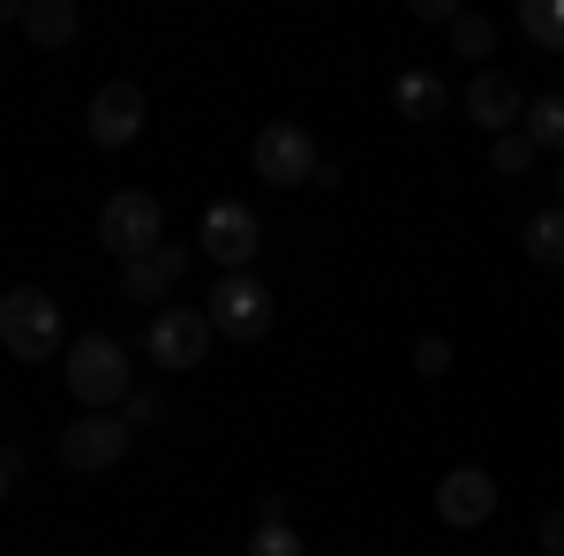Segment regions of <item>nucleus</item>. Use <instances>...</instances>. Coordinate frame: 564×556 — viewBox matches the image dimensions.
<instances>
[{
	"label": "nucleus",
	"mask_w": 564,
	"mask_h": 556,
	"mask_svg": "<svg viewBox=\"0 0 564 556\" xmlns=\"http://www.w3.org/2000/svg\"><path fill=\"white\" fill-rule=\"evenodd\" d=\"M68 391H76V406L84 414H113V406H129V353L121 339H106V331H84V339L68 346Z\"/></svg>",
	"instance_id": "1"
},
{
	"label": "nucleus",
	"mask_w": 564,
	"mask_h": 556,
	"mask_svg": "<svg viewBox=\"0 0 564 556\" xmlns=\"http://www.w3.org/2000/svg\"><path fill=\"white\" fill-rule=\"evenodd\" d=\"M0 346L15 353V361H53L68 331H61V301L39 294V286H15V294H0Z\"/></svg>",
	"instance_id": "2"
},
{
	"label": "nucleus",
	"mask_w": 564,
	"mask_h": 556,
	"mask_svg": "<svg viewBox=\"0 0 564 556\" xmlns=\"http://www.w3.org/2000/svg\"><path fill=\"white\" fill-rule=\"evenodd\" d=\"M159 233H166V211H159V196H143V188H121V196H106V211H98V241L113 249L121 263L151 257L159 249Z\"/></svg>",
	"instance_id": "3"
},
{
	"label": "nucleus",
	"mask_w": 564,
	"mask_h": 556,
	"mask_svg": "<svg viewBox=\"0 0 564 556\" xmlns=\"http://www.w3.org/2000/svg\"><path fill=\"white\" fill-rule=\"evenodd\" d=\"M204 316H212L218 339H263L271 331V294H263L257 271H226L212 294H204Z\"/></svg>",
	"instance_id": "4"
},
{
	"label": "nucleus",
	"mask_w": 564,
	"mask_h": 556,
	"mask_svg": "<svg viewBox=\"0 0 564 556\" xmlns=\"http://www.w3.org/2000/svg\"><path fill=\"white\" fill-rule=\"evenodd\" d=\"M249 159H257V173L271 181V188H302V181H316V173H324L316 135H308L302 121H271V129L249 143Z\"/></svg>",
	"instance_id": "5"
},
{
	"label": "nucleus",
	"mask_w": 564,
	"mask_h": 556,
	"mask_svg": "<svg viewBox=\"0 0 564 556\" xmlns=\"http://www.w3.org/2000/svg\"><path fill=\"white\" fill-rule=\"evenodd\" d=\"M212 316L204 308H159L151 316V331H143V353L159 361V369H196L204 353H212Z\"/></svg>",
	"instance_id": "6"
},
{
	"label": "nucleus",
	"mask_w": 564,
	"mask_h": 556,
	"mask_svg": "<svg viewBox=\"0 0 564 556\" xmlns=\"http://www.w3.org/2000/svg\"><path fill=\"white\" fill-rule=\"evenodd\" d=\"M121 459H129V422H121V414H84V422L61 428V467L113 473Z\"/></svg>",
	"instance_id": "7"
},
{
	"label": "nucleus",
	"mask_w": 564,
	"mask_h": 556,
	"mask_svg": "<svg viewBox=\"0 0 564 556\" xmlns=\"http://www.w3.org/2000/svg\"><path fill=\"white\" fill-rule=\"evenodd\" d=\"M196 241H204V257L212 263H226V271H249V257L263 249V226H257V211L249 204H212L204 211V226H196Z\"/></svg>",
	"instance_id": "8"
},
{
	"label": "nucleus",
	"mask_w": 564,
	"mask_h": 556,
	"mask_svg": "<svg viewBox=\"0 0 564 556\" xmlns=\"http://www.w3.org/2000/svg\"><path fill=\"white\" fill-rule=\"evenodd\" d=\"M143 135V84H106L90 98V143L98 151H121Z\"/></svg>",
	"instance_id": "9"
},
{
	"label": "nucleus",
	"mask_w": 564,
	"mask_h": 556,
	"mask_svg": "<svg viewBox=\"0 0 564 556\" xmlns=\"http://www.w3.org/2000/svg\"><path fill=\"white\" fill-rule=\"evenodd\" d=\"M489 512H497V481L481 467H452L436 481V519H444V526H481Z\"/></svg>",
	"instance_id": "10"
},
{
	"label": "nucleus",
	"mask_w": 564,
	"mask_h": 556,
	"mask_svg": "<svg viewBox=\"0 0 564 556\" xmlns=\"http://www.w3.org/2000/svg\"><path fill=\"white\" fill-rule=\"evenodd\" d=\"M181 271H188V257H181L174 241H159L151 257L121 263V301H166L181 286Z\"/></svg>",
	"instance_id": "11"
},
{
	"label": "nucleus",
	"mask_w": 564,
	"mask_h": 556,
	"mask_svg": "<svg viewBox=\"0 0 564 556\" xmlns=\"http://www.w3.org/2000/svg\"><path fill=\"white\" fill-rule=\"evenodd\" d=\"M467 113H475L489 135H512V121L527 113V98H520V84L512 76H497V68H481L475 84H467Z\"/></svg>",
	"instance_id": "12"
},
{
	"label": "nucleus",
	"mask_w": 564,
	"mask_h": 556,
	"mask_svg": "<svg viewBox=\"0 0 564 556\" xmlns=\"http://www.w3.org/2000/svg\"><path fill=\"white\" fill-rule=\"evenodd\" d=\"M391 106H399V121H444V76L406 68V76L391 84Z\"/></svg>",
	"instance_id": "13"
},
{
	"label": "nucleus",
	"mask_w": 564,
	"mask_h": 556,
	"mask_svg": "<svg viewBox=\"0 0 564 556\" xmlns=\"http://www.w3.org/2000/svg\"><path fill=\"white\" fill-rule=\"evenodd\" d=\"M23 39L45 45V53L68 45L76 39V0H31V8H23Z\"/></svg>",
	"instance_id": "14"
},
{
	"label": "nucleus",
	"mask_w": 564,
	"mask_h": 556,
	"mask_svg": "<svg viewBox=\"0 0 564 556\" xmlns=\"http://www.w3.org/2000/svg\"><path fill=\"white\" fill-rule=\"evenodd\" d=\"M527 257L550 263V271H564V204H550V211L527 218Z\"/></svg>",
	"instance_id": "15"
},
{
	"label": "nucleus",
	"mask_w": 564,
	"mask_h": 556,
	"mask_svg": "<svg viewBox=\"0 0 564 556\" xmlns=\"http://www.w3.org/2000/svg\"><path fill=\"white\" fill-rule=\"evenodd\" d=\"M520 31L542 45V53H564V0H527V8H520Z\"/></svg>",
	"instance_id": "16"
},
{
	"label": "nucleus",
	"mask_w": 564,
	"mask_h": 556,
	"mask_svg": "<svg viewBox=\"0 0 564 556\" xmlns=\"http://www.w3.org/2000/svg\"><path fill=\"white\" fill-rule=\"evenodd\" d=\"M527 143H534V151H557V159H564V98L527 106Z\"/></svg>",
	"instance_id": "17"
},
{
	"label": "nucleus",
	"mask_w": 564,
	"mask_h": 556,
	"mask_svg": "<svg viewBox=\"0 0 564 556\" xmlns=\"http://www.w3.org/2000/svg\"><path fill=\"white\" fill-rule=\"evenodd\" d=\"M489 166L505 173V181H520V173L534 166V143H527V129H512V135H497V143H489Z\"/></svg>",
	"instance_id": "18"
},
{
	"label": "nucleus",
	"mask_w": 564,
	"mask_h": 556,
	"mask_svg": "<svg viewBox=\"0 0 564 556\" xmlns=\"http://www.w3.org/2000/svg\"><path fill=\"white\" fill-rule=\"evenodd\" d=\"M452 45H459V61H489V45H497V31H489L481 15H459V23H452Z\"/></svg>",
	"instance_id": "19"
},
{
	"label": "nucleus",
	"mask_w": 564,
	"mask_h": 556,
	"mask_svg": "<svg viewBox=\"0 0 564 556\" xmlns=\"http://www.w3.org/2000/svg\"><path fill=\"white\" fill-rule=\"evenodd\" d=\"M249 556H308V549H302V534H294V526H257Z\"/></svg>",
	"instance_id": "20"
},
{
	"label": "nucleus",
	"mask_w": 564,
	"mask_h": 556,
	"mask_svg": "<svg viewBox=\"0 0 564 556\" xmlns=\"http://www.w3.org/2000/svg\"><path fill=\"white\" fill-rule=\"evenodd\" d=\"M159 414H166V399H159V391H129V406H121V422H143V428H151V422H159Z\"/></svg>",
	"instance_id": "21"
},
{
	"label": "nucleus",
	"mask_w": 564,
	"mask_h": 556,
	"mask_svg": "<svg viewBox=\"0 0 564 556\" xmlns=\"http://www.w3.org/2000/svg\"><path fill=\"white\" fill-rule=\"evenodd\" d=\"M414 369H422V377H444V369H452V346H444V339H422V346H414Z\"/></svg>",
	"instance_id": "22"
},
{
	"label": "nucleus",
	"mask_w": 564,
	"mask_h": 556,
	"mask_svg": "<svg viewBox=\"0 0 564 556\" xmlns=\"http://www.w3.org/2000/svg\"><path fill=\"white\" fill-rule=\"evenodd\" d=\"M542 556H564V504L542 519Z\"/></svg>",
	"instance_id": "23"
},
{
	"label": "nucleus",
	"mask_w": 564,
	"mask_h": 556,
	"mask_svg": "<svg viewBox=\"0 0 564 556\" xmlns=\"http://www.w3.org/2000/svg\"><path fill=\"white\" fill-rule=\"evenodd\" d=\"M414 15H422V23H459V8H452V0H414Z\"/></svg>",
	"instance_id": "24"
},
{
	"label": "nucleus",
	"mask_w": 564,
	"mask_h": 556,
	"mask_svg": "<svg viewBox=\"0 0 564 556\" xmlns=\"http://www.w3.org/2000/svg\"><path fill=\"white\" fill-rule=\"evenodd\" d=\"M23 473V451H0V504H8V481Z\"/></svg>",
	"instance_id": "25"
},
{
	"label": "nucleus",
	"mask_w": 564,
	"mask_h": 556,
	"mask_svg": "<svg viewBox=\"0 0 564 556\" xmlns=\"http://www.w3.org/2000/svg\"><path fill=\"white\" fill-rule=\"evenodd\" d=\"M8 15H23V8H15V0H0V23H8Z\"/></svg>",
	"instance_id": "26"
},
{
	"label": "nucleus",
	"mask_w": 564,
	"mask_h": 556,
	"mask_svg": "<svg viewBox=\"0 0 564 556\" xmlns=\"http://www.w3.org/2000/svg\"><path fill=\"white\" fill-rule=\"evenodd\" d=\"M557 204H564V166H557Z\"/></svg>",
	"instance_id": "27"
},
{
	"label": "nucleus",
	"mask_w": 564,
	"mask_h": 556,
	"mask_svg": "<svg viewBox=\"0 0 564 556\" xmlns=\"http://www.w3.org/2000/svg\"><path fill=\"white\" fill-rule=\"evenodd\" d=\"M0 451H8V444H0Z\"/></svg>",
	"instance_id": "28"
}]
</instances>
